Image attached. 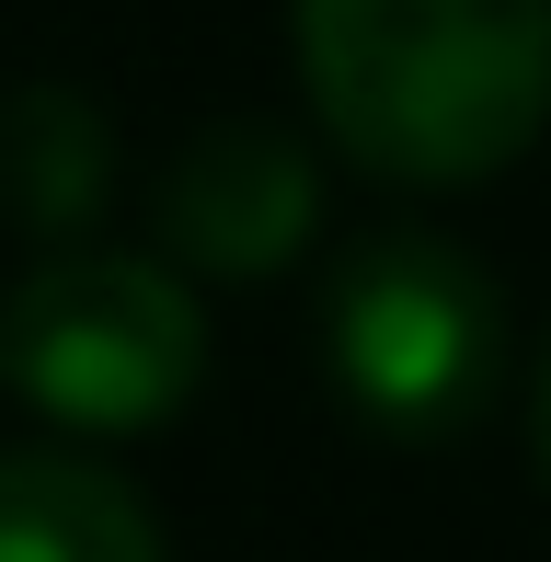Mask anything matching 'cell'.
<instances>
[{
	"mask_svg": "<svg viewBox=\"0 0 551 562\" xmlns=\"http://www.w3.org/2000/svg\"><path fill=\"white\" fill-rule=\"evenodd\" d=\"M322 218V184L276 126H207L161 184V241L207 276H276Z\"/></svg>",
	"mask_w": 551,
	"mask_h": 562,
	"instance_id": "obj_4",
	"label": "cell"
},
{
	"mask_svg": "<svg viewBox=\"0 0 551 562\" xmlns=\"http://www.w3.org/2000/svg\"><path fill=\"white\" fill-rule=\"evenodd\" d=\"M0 368L35 414L81 437H138L207 379V322L149 252H58L0 311Z\"/></svg>",
	"mask_w": 551,
	"mask_h": 562,
	"instance_id": "obj_2",
	"label": "cell"
},
{
	"mask_svg": "<svg viewBox=\"0 0 551 562\" xmlns=\"http://www.w3.org/2000/svg\"><path fill=\"white\" fill-rule=\"evenodd\" d=\"M540 471H551V356H540Z\"/></svg>",
	"mask_w": 551,
	"mask_h": 562,
	"instance_id": "obj_7",
	"label": "cell"
},
{
	"mask_svg": "<svg viewBox=\"0 0 551 562\" xmlns=\"http://www.w3.org/2000/svg\"><path fill=\"white\" fill-rule=\"evenodd\" d=\"M104 172H115V126L81 92L35 81L0 104V207H23L35 229H81L104 207Z\"/></svg>",
	"mask_w": 551,
	"mask_h": 562,
	"instance_id": "obj_6",
	"label": "cell"
},
{
	"mask_svg": "<svg viewBox=\"0 0 551 562\" xmlns=\"http://www.w3.org/2000/svg\"><path fill=\"white\" fill-rule=\"evenodd\" d=\"M311 115L391 184H483L551 126V0H288Z\"/></svg>",
	"mask_w": 551,
	"mask_h": 562,
	"instance_id": "obj_1",
	"label": "cell"
},
{
	"mask_svg": "<svg viewBox=\"0 0 551 562\" xmlns=\"http://www.w3.org/2000/svg\"><path fill=\"white\" fill-rule=\"evenodd\" d=\"M0 562H161V528L92 459H0Z\"/></svg>",
	"mask_w": 551,
	"mask_h": 562,
	"instance_id": "obj_5",
	"label": "cell"
},
{
	"mask_svg": "<svg viewBox=\"0 0 551 562\" xmlns=\"http://www.w3.org/2000/svg\"><path fill=\"white\" fill-rule=\"evenodd\" d=\"M322 345H334V391L380 437H448L494 391L506 311H494V276L448 252L437 229H380L345 252L322 299Z\"/></svg>",
	"mask_w": 551,
	"mask_h": 562,
	"instance_id": "obj_3",
	"label": "cell"
}]
</instances>
